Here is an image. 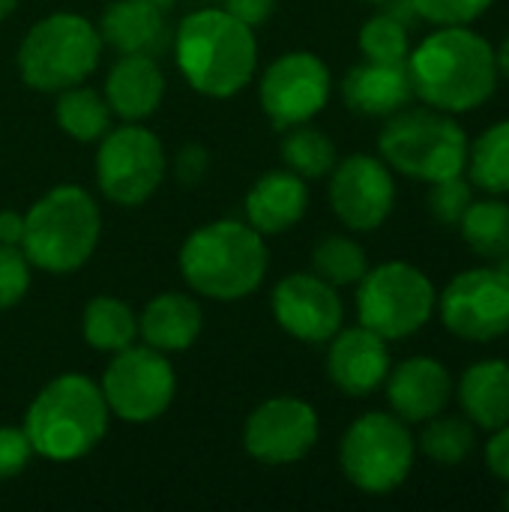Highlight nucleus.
Wrapping results in <instances>:
<instances>
[{
  "instance_id": "obj_1",
  "label": "nucleus",
  "mask_w": 509,
  "mask_h": 512,
  "mask_svg": "<svg viewBox=\"0 0 509 512\" xmlns=\"http://www.w3.org/2000/svg\"><path fill=\"white\" fill-rule=\"evenodd\" d=\"M408 72L414 96L429 108L465 114L486 105L498 90V54L486 36L468 27H441L411 54Z\"/></svg>"
},
{
  "instance_id": "obj_2",
  "label": "nucleus",
  "mask_w": 509,
  "mask_h": 512,
  "mask_svg": "<svg viewBox=\"0 0 509 512\" xmlns=\"http://www.w3.org/2000/svg\"><path fill=\"white\" fill-rule=\"evenodd\" d=\"M174 57L189 87L213 99H228L252 81L258 42L252 27L228 9H198L180 21Z\"/></svg>"
},
{
  "instance_id": "obj_3",
  "label": "nucleus",
  "mask_w": 509,
  "mask_h": 512,
  "mask_svg": "<svg viewBox=\"0 0 509 512\" xmlns=\"http://www.w3.org/2000/svg\"><path fill=\"white\" fill-rule=\"evenodd\" d=\"M264 234L249 222L219 219L192 231L180 249V273L186 285L210 300L234 303L255 294L267 276Z\"/></svg>"
},
{
  "instance_id": "obj_4",
  "label": "nucleus",
  "mask_w": 509,
  "mask_h": 512,
  "mask_svg": "<svg viewBox=\"0 0 509 512\" xmlns=\"http://www.w3.org/2000/svg\"><path fill=\"white\" fill-rule=\"evenodd\" d=\"M111 411L102 387L87 375H60L48 381L27 408L24 432L36 456L72 462L87 456L108 432Z\"/></svg>"
},
{
  "instance_id": "obj_5",
  "label": "nucleus",
  "mask_w": 509,
  "mask_h": 512,
  "mask_svg": "<svg viewBox=\"0 0 509 512\" xmlns=\"http://www.w3.org/2000/svg\"><path fill=\"white\" fill-rule=\"evenodd\" d=\"M102 216L93 195L81 186H54L24 216L21 252L30 267L45 273H72L90 261L99 246Z\"/></svg>"
},
{
  "instance_id": "obj_6",
  "label": "nucleus",
  "mask_w": 509,
  "mask_h": 512,
  "mask_svg": "<svg viewBox=\"0 0 509 512\" xmlns=\"http://www.w3.org/2000/svg\"><path fill=\"white\" fill-rule=\"evenodd\" d=\"M468 135L462 123L438 108H411L390 114L378 135L381 159L423 183H441L462 177L468 168Z\"/></svg>"
},
{
  "instance_id": "obj_7",
  "label": "nucleus",
  "mask_w": 509,
  "mask_h": 512,
  "mask_svg": "<svg viewBox=\"0 0 509 512\" xmlns=\"http://www.w3.org/2000/svg\"><path fill=\"white\" fill-rule=\"evenodd\" d=\"M102 36L75 12H54L30 27L18 48V72L27 87L60 93L81 84L99 66Z\"/></svg>"
},
{
  "instance_id": "obj_8",
  "label": "nucleus",
  "mask_w": 509,
  "mask_h": 512,
  "mask_svg": "<svg viewBox=\"0 0 509 512\" xmlns=\"http://www.w3.org/2000/svg\"><path fill=\"white\" fill-rule=\"evenodd\" d=\"M414 456L417 444L408 432V423L384 411L357 417L339 444L342 474L366 495L396 492L411 477Z\"/></svg>"
},
{
  "instance_id": "obj_9",
  "label": "nucleus",
  "mask_w": 509,
  "mask_h": 512,
  "mask_svg": "<svg viewBox=\"0 0 509 512\" xmlns=\"http://www.w3.org/2000/svg\"><path fill=\"white\" fill-rule=\"evenodd\" d=\"M357 285L360 324L387 342L420 333L438 306L432 279L408 261L378 264L375 270H366Z\"/></svg>"
},
{
  "instance_id": "obj_10",
  "label": "nucleus",
  "mask_w": 509,
  "mask_h": 512,
  "mask_svg": "<svg viewBox=\"0 0 509 512\" xmlns=\"http://www.w3.org/2000/svg\"><path fill=\"white\" fill-rule=\"evenodd\" d=\"M165 168L168 159L162 141L138 123L108 129L99 138L96 180L102 195L120 207L144 204L159 189Z\"/></svg>"
},
{
  "instance_id": "obj_11",
  "label": "nucleus",
  "mask_w": 509,
  "mask_h": 512,
  "mask_svg": "<svg viewBox=\"0 0 509 512\" xmlns=\"http://www.w3.org/2000/svg\"><path fill=\"white\" fill-rule=\"evenodd\" d=\"M177 393V378L168 357L150 345H129L114 354L102 375V396L123 423H153Z\"/></svg>"
},
{
  "instance_id": "obj_12",
  "label": "nucleus",
  "mask_w": 509,
  "mask_h": 512,
  "mask_svg": "<svg viewBox=\"0 0 509 512\" xmlns=\"http://www.w3.org/2000/svg\"><path fill=\"white\" fill-rule=\"evenodd\" d=\"M441 324L465 342H492L509 333V276L501 267H474L450 279L438 297Z\"/></svg>"
},
{
  "instance_id": "obj_13",
  "label": "nucleus",
  "mask_w": 509,
  "mask_h": 512,
  "mask_svg": "<svg viewBox=\"0 0 509 512\" xmlns=\"http://www.w3.org/2000/svg\"><path fill=\"white\" fill-rule=\"evenodd\" d=\"M333 78L327 63L312 51H288L261 75V108L276 129L309 123L330 102Z\"/></svg>"
},
{
  "instance_id": "obj_14",
  "label": "nucleus",
  "mask_w": 509,
  "mask_h": 512,
  "mask_svg": "<svg viewBox=\"0 0 509 512\" xmlns=\"http://www.w3.org/2000/svg\"><path fill=\"white\" fill-rule=\"evenodd\" d=\"M318 432V411L309 402L297 396H276L249 414L243 426V447L264 465H291L312 453Z\"/></svg>"
},
{
  "instance_id": "obj_15",
  "label": "nucleus",
  "mask_w": 509,
  "mask_h": 512,
  "mask_svg": "<svg viewBox=\"0 0 509 512\" xmlns=\"http://www.w3.org/2000/svg\"><path fill=\"white\" fill-rule=\"evenodd\" d=\"M330 207L351 231L381 228L396 207V180L384 159L351 153L330 171Z\"/></svg>"
},
{
  "instance_id": "obj_16",
  "label": "nucleus",
  "mask_w": 509,
  "mask_h": 512,
  "mask_svg": "<svg viewBox=\"0 0 509 512\" xmlns=\"http://www.w3.org/2000/svg\"><path fill=\"white\" fill-rule=\"evenodd\" d=\"M273 318L288 336L324 345L342 330L345 309L336 285L318 273H291L273 288Z\"/></svg>"
},
{
  "instance_id": "obj_17",
  "label": "nucleus",
  "mask_w": 509,
  "mask_h": 512,
  "mask_svg": "<svg viewBox=\"0 0 509 512\" xmlns=\"http://www.w3.org/2000/svg\"><path fill=\"white\" fill-rule=\"evenodd\" d=\"M390 369L393 366H390L387 339H381L375 330L360 324V327L339 330L330 339L327 378L339 393L363 399L387 381Z\"/></svg>"
},
{
  "instance_id": "obj_18",
  "label": "nucleus",
  "mask_w": 509,
  "mask_h": 512,
  "mask_svg": "<svg viewBox=\"0 0 509 512\" xmlns=\"http://www.w3.org/2000/svg\"><path fill=\"white\" fill-rule=\"evenodd\" d=\"M384 384L393 414L405 423H426L444 414L453 399V378L435 357H411L399 363Z\"/></svg>"
},
{
  "instance_id": "obj_19",
  "label": "nucleus",
  "mask_w": 509,
  "mask_h": 512,
  "mask_svg": "<svg viewBox=\"0 0 509 512\" xmlns=\"http://www.w3.org/2000/svg\"><path fill=\"white\" fill-rule=\"evenodd\" d=\"M414 96L408 63H375L366 60L342 78V99L354 114L390 117L402 111Z\"/></svg>"
},
{
  "instance_id": "obj_20",
  "label": "nucleus",
  "mask_w": 509,
  "mask_h": 512,
  "mask_svg": "<svg viewBox=\"0 0 509 512\" xmlns=\"http://www.w3.org/2000/svg\"><path fill=\"white\" fill-rule=\"evenodd\" d=\"M162 99L165 75L153 54H120L105 81V102L111 105V114L126 123H138L156 114Z\"/></svg>"
},
{
  "instance_id": "obj_21",
  "label": "nucleus",
  "mask_w": 509,
  "mask_h": 512,
  "mask_svg": "<svg viewBox=\"0 0 509 512\" xmlns=\"http://www.w3.org/2000/svg\"><path fill=\"white\" fill-rule=\"evenodd\" d=\"M309 210V186L294 171H270L255 180L246 195V222L261 234L294 228Z\"/></svg>"
},
{
  "instance_id": "obj_22",
  "label": "nucleus",
  "mask_w": 509,
  "mask_h": 512,
  "mask_svg": "<svg viewBox=\"0 0 509 512\" xmlns=\"http://www.w3.org/2000/svg\"><path fill=\"white\" fill-rule=\"evenodd\" d=\"M201 324V306L189 294L165 291L144 306L138 318V336L144 339V345L162 354H177L198 339Z\"/></svg>"
},
{
  "instance_id": "obj_23",
  "label": "nucleus",
  "mask_w": 509,
  "mask_h": 512,
  "mask_svg": "<svg viewBox=\"0 0 509 512\" xmlns=\"http://www.w3.org/2000/svg\"><path fill=\"white\" fill-rule=\"evenodd\" d=\"M459 405L465 417L495 432L509 423V363L507 360H480L468 366L459 378Z\"/></svg>"
},
{
  "instance_id": "obj_24",
  "label": "nucleus",
  "mask_w": 509,
  "mask_h": 512,
  "mask_svg": "<svg viewBox=\"0 0 509 512\" xmlns=\"http://www.w3.org/2000/svg\"><path fill=\"white\" fill-rule=\"evenodd\" d=\"M99 36L120 54H153L165 39V9L150 0H114L102 12Z\"/></svg>"
},
{
  "instance_id": "obj_25",
  "label": "nucleus",
  "mask_w": 509,
  "mask_h": 512,
  "mask_svg": "<svg viewBox=\"0 0 509 512\" xmlns=\"http://www.w3.org/2000/svg\"><path fill=\"white\" fill-rule=\"evenodd\" d=\"M84 339L93 351L117 354L138 339V318L117 297H93L84 309Z\"/></svg>"
},
{
  "instance_id": "obj_26",
  "label": "nucleus",
  "mask_w": 509,
  "mask_h": 512,
  "mask_svg": "<svg viewBox=\"0 0 509 512\" xmlns=\"http://www.w3.org/2000/svg\"><path fill=\"white\" fill-rule=\"evenodd\" d=\"M462 240L486 261L509 258V204L495 198L471 201L462 222L456 225Z\"/></svg>"
},
{
  "instance_id": "obj_27",
  "label": "nucleus",
  "mask_w": 509,
  "mask_h": 512,
  "mask_svg": "<svg viewBox=\"0 0 509 512\" xmlns=\"http://www.w3.org/2000/svg\"><path fill=\"white\" fill-rule=\"evenodd\" d=\"M54 114H57L60 129L81 144L99 141L111 129V117H114L105 96H99L96 90L81 87V84L60 90Z\"/></svg>"
},
{
  "instance_id": "obj_28",
  "label": "nucleus",
  "mask_w": 509,
  "mask_h": 512,
  "mask_svg": "<svg viewBox=\"0 0 509 512\" xmlns=\"http://www.w3.org/2000/svg\"><path fill=\"white\" fill-rule=\"evenodd\" d=\"M471 183L489 195H509V120L492 123L471 147L468 168Z\"/></svg>"
},
{
  "instance_id": "obj_29",
  "label": "nucleus",
  "mask_w": 509,
  "mask_h": 512,
  "mask_svg": "<svg viewBox=\"0 0 509 512\" xmlns=\"http://www.w3.org/2000/svg\"><path fill=\"white\" fill-rule=\"evenodd\" d=\"M282 159H285L288 171L300 174L303 180L330 177V171L339 162L333 138L327 132L309 126V123L288 129V135L282 138Z\"/></svg>"
},
{
  "instance_id": "obj_30",
  "label": "nucleus",
  "mask_w": 509,
  "mask_h": 512,
  "mask_svg": "<svg viewBox=\"0 0 509 512\" xmlns=\"http://www.w3.org/2000/svg\"><path fill=\"white\" fill-rule=\"evenodd\" d=\"M474 441H477V435H474V423L471 420L438 414V417L426 420V429L420 435V450L435 465L456 468V465H462L474 453Z\"/></svg>"
},
{
  "instance_id": "obj_31",
  "label": "nucleus",
  "mask_w": 509,
  "mask_h": 512,
  "mask_svg": "<svg viewBox=\"0 0 509 512\" xmlns=\"http://www.w3.org/2000/svg\"><path fill=\"white\" fill-rule=\"evenodd\" d=\"M312 264H315V273L336 288L357 285L369 270V258H366L363 246L354 243L351 237H339V234H330L315 246Z\"/></svg>"
},
{
  "instance_id": "obj_32",
  "label": "nucleus",
  "mask_w": 509,
  "mask_h": 512,
  "mask_svg": "<svg viewBox=\"0 0 509 512\" xmlns=\"http://www.w3.org/2000/svg\"><path fill=\"white\" fill-rule=\"evenodd\" d=\"M360 51L366 60H375V63H408V54H411L408 24L390 15L387 9L372 15L360 27Z\"/></svg>"
},
{
  "instance_id": "obj_33",
  "label": "nucleus",
  "mask_w": 509,
  "mask_h": 512,
  "mask_svg": "<svg viewBox=\"0 0 509 512\" xmlns=\"http://www.w3.org/2000/svg\"><path fill=\"white\" fill-rule=\"evenodd\" d=\"M495 0H414L423 21L438 27H468L489 12Z\"/></svg>"
},
{
  "instance_id": "obj_34",
  "label": "nucleus",
  "mask_w": 509,
  "mask_h": 512,
  "mask_svg": "<svg viewBox=\"0 0 509 512\" xmlns=\"http://www.w3.org/2000/svg\"><path fill=\"white\" fill-rule=\"evenodd\" d=\"M474 195H471V183L462 180V177H450V180H441V183H432V195H429V210L432 216L447 225V228H456L465 216V210L471 207Z\"/></svg>"
},
{
  "instance_id": "obj_35",
  "label": "nucleus",
  "mask_w": 509,
  "mask_h": 512,
  "mask_svg": "<svg viewBox=\"0 0 509 512\" xmlns=\"http://www.w3.org/2000/svg\"><path fill=\"white\" fill-rule=\"evenodd\" d=\"M30 288V261L21 246L0 243V309H12Z\"/></svg>"
},
{
  "instance_id": "obj_36",
  "label": "nucleus",
  "mask_w": 509,
  "mask_h": 512,
  "mask_svg": "<svg viewBox=\"0 0 509 512\" xmlns=\"http://www.w3.org/2000/svg\"><path fill=\"white\" fill-rule=\"evenodd\" d=\"M33 447L27 441L24 429H12V426H0V480L18 477L30 459H33Z\"/></svg>"
},
{
  "instance_id": "obj_37",
  "label": "nucleus",
  "mask_w": 509,
  "mask_h": 512,
  "mask_svg": "<svg viewBox=\"0 0 509 512\" xmlns=\"http://www.w3.org/2000/svg\"><path fill=\"white\" fill-rule=\"evenodd\" d=\"M483 456H486L489 474L509 486V423L492 432V438L486 441V453Z\"/></svg>"
},
{
  "instance_id": "obj_38",
  "label": "nucleus",
  "mask_w": 509,
  "mask_h": 512,
  "mask_svg": "<svg viewBox=\"0 0 509 512\" xmlns=\"http://www.w3.org/2000/svg\"><path fill=\"white\" fill-rule=\"evenodd\" d=\"M207 165H210V156L201 144H186L180 153H177V162H174V171L180 177V183L186 186H195L204 174H207Z\"/></svg>"
},
{
  "instance_id": "obj_39",
  "label": "nucleus",
  "mask_w": 509,
  "mask_h": 512,
  "mask_svg": "<svg viewBox=\"0 0 509 512\" xmlns=\"http://www.w3.org/2000/svg\"><path fill=\"white\" fill-rule=\"evenodd\" d=\"M225 9L231 15H237L240 21H246L249 27L267 21L276 9V0H225Z\"/></svg>"
},
{
  "instance_id": "obj_40",
  "label": "nucleus",
  "mask_w": 509,
  "mask_h": 512,
  "mask_svg": "<svg viewBox=\"0 0 509 512\" xmlns=\"http://www.w3.org/2000/svg\"><path fill=\"white\" fill-rule=\"evenodd\" d=\"M24 240V216L3 210L0 213V243L3 246H21Z\"/></svg>"
},
{
  "instance_id": "obj_41",
  "label": "nucleus",
  "mask_w": 509,
  "mask_h": 512,
  "mask_svg": "<svg viewBox=\"0 0 509 512\" xmlns=\"http://www.w3.org/2000/svg\"><path fill=\"white\" fill-rule=\"evenodd\" d=\"M495 54H498V72L509 78V33L504 36V42H501V48Z\"/></svg>"
},
{
  "instance_id": "obj_42",
  "label": "nucleus",
  "mask_w": 509,
  "mask_h": 512,
  "mask_svg": "<svg viewBox=\"0 0 509 512\" xmlns=\"http://www.w3.org/2000/svg\"><path fill=\"white\" fill-rule=\"evenodd\" d=\"M15 6H18V0H0V21H6Z\"/></svg>"
},
{
  "instance_id": "obj_43",
  "label": "nucleus",
  "mask_w": 509,
  "mask_h": 512,
  "mask_svg": "<svg viewBox=\"0 0 509 512\" xmlns=\"http://www.w3.org/2000/svg\"><path fill=\"white\" fill-rule=\"evenodd\" d=\"M153 6H159V9H168V6H174L177 0H150Z\"/></svg>"
},
{
  "instance_id": "obj_44",
  "label": "nucleus",
  "mask_w": 509,
  "mask_h": 512,
  "mask_svg": "<svg viewBox=\"0 0 509 512\" xmlns=\"http://www.w3.org/2000/svg\"><path fill=\"white\" fill-rule=\"evenodd\" d=\"M501 270H504V273L509 276V258H504V261H501Z\"/></svg>"
},
{
  "instance_id": "obj_45",
  "label": "nucleus",
  "mask_w": 509,
  "mask_h": 512,
  "mask_svg": "<svg viewBox=\"0 0 509 512\" xmlns=\"http://www.w3.org/2000/svg\"><path fill=\"white\" fill-rule=\"evenodd\" d=\"M366 3H390V0H366Z\"/></svg>"
},
{
  "instance_id": "obj_46",
  "label": "nucleus",
  "mask_w": 509,
  "mask_h": 512,
  "mask_svg": "<svg viewBox=\"0 0 509 512\" xmlns=\"http://www.w3.org/2000/svg\"><path fill=\"white\" fill-rule=\"evenodd\" d=\"M504 507H507V510H509V492H507V498H504Z\"/></svg>"
}]
</instances>
